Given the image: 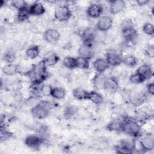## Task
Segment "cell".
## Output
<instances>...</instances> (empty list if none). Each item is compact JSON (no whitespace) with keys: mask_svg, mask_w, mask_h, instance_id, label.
I'll use <instances>...</instances> for the list:
<instances>
[{"mask_svg":"<svg viewBox=\"0 0 154 154\" xmlns=\"http://www.w3.org/2000/svg\"><path fill=\"white\" fill-rule=\"evenodd\" d=\"M122 132L133 138H139L141 135V124L134 117L125 116L122 118Z\"/></svg>","mask_w":154,"mask_h":154,"instance_id":"1","label":"cell"},{"mask_svg":"<svg viewBox=\"0 0 154 154\" xmlns=\"http://www.w3.org/2000/svg\"><path fill=\"white\" fill-rule=\"evenodd\" d=\"M47 67L43 61L42 60L39 63L34 64L26 73V75L31 79V82L37 81L43 82L48 75Z\"/></svg>","mask_w":154,"mask_h":154,"instance_id":"2","label":"cell"},{"mask_svg":"<svg viewBox=\"0 0 154 154\" xmlns=\"http://www.w3.org/2000/svg\"><path fill=\"white\" fill-rule=\"evenodd\" d=\"M52 106V103L47 100H42L38 105L31 108L30 112L34 118L38 120L44 119L49 115Z\"/></svg>","mask_w":154,"mask_h":154,"instance_id":"3","label":"cell"},{"mask_svg":"<svg viewBox=\"0 0 154 154\" xmlns=\"http://www.w3.org/2000/svg\"><path fill=\"white\" fill-rule=\"evenodd\" d=\"M121 32L122 36L126 42L133 41L137 35V32L131 20H125L122 25Z\"/></svg>","mask_w":154,"mask_h":154,"instance_id":"4","label":"cell"},{"mask_svg":"<svg viewBox=\"0 0 154 154\" xmlns=\"http://www.w3.org/2000/svg\"><path fill=\"white\" fill-rule=\"evenodd\" d=\"M148 95L146 91L139 90H132L128 96L129 102L135 107L140 106L146 102Z\"/></svg>","mask_w":154,"mask_h":154,"instance_id":"5","label":"cell"},{"mask_svg":"<svg viewBox=\"0 0 154 154\" xmlns=\"http://www.w3.org/2000/svg\"><path fill=\"white\" fill-rule=\"evenodd\" d=\"M54 17L59 22H66L69 20L72 16V11L69 5H59L55 8Z\"/></svg>","mask_w":154,"mask_h":154,"instance_id":"6","label":"cell"},{"mask_svg":"<svg viewBox=\"0 0 154 154\" xmlns=\"http://www.w3.org/2000/svg\"><path fill=\"white\" fill-rule=\"evenodd\" d=\"M135 143L134 140H123L116 146V152L117 153L126 154L134 153L135 152Z\"/></svg>","mask_w":154,"mask_h":154,"instance_id":"7","label":"cell"},{"mask_svg":"<svg viewBox=\"0 0 154 154\" xmlns=\"http://www.w3.org/2000/svg\"><path fill=\"white\" fill-rule=\"evenodd\" d=\"M123 55L118 51L110 49L107 51L105 55V60H106L109 67H116L122 63Z\"/></svg>","mask_w":154,"mask_h":154,"instance_id":"8","label":"cell"},{"mask_svg":"<svg viewBox=\"0 0 154 154\" xmlns=\"http://www.w3.org/2000/svg\"><path fill=\"white\" fill-rule=\"evenodd\" d=\"M140 146L144 152H150L154 149V137L153 135L146 134L140 137Z\"/></svg>","mask_w":154,"mask_h":154,"instance_id":"9","label":"cell"},{"mask_svg":"<svg viewBox=\"0 0 154 154\" xmlns=\"http://www.w3.org/2000/svg\"><path fill=\"white\" fill-rule=\"evenodd\" d=\"M96 32V29H94L91 27H87L84 29L81 34L82 43L93 45L95 43Z\"/></svg>","mask_w":154,"mask_h":154,"instance_id":"10","label":"cell"},{"mask_svg":"<svg viewBox=\"0 0 154 154\" xmlns=\"http://www.w3.org/2000/svg\"><path fill=\"white\" fill-rule=\"evenodd\" d=\"M25 144L29 148L38 149L43 144L42 138L37 134H31L28 135L24 140Z\"/></svg>","mask_w":154,"mask_h":154,"instance_id":"11","label":"cell"},{"mask_svg":"<svg viewBox=\"0 0 154 154\" xmlns=\"http://www.w3.org/2000/svg\"><path fill=\"white\" fill-rule=\"evenodd\" d=\"M112 19L109 16L105 15L99 18L96 26L97 31L105 32L112 27Z\"/></svg>","mask_w":154,"mask_h":154,"instance_id":"12","label":"cell"},{"mask_svg":"<svg viewBox=\"0 0 154 154\" xmlns=\"http://www.w3.org/2000/svg\"><path fill=\"white\" fill-rule=\"evenodd\" d=\"M103 10L104 8L102 4L99 3H93L87 7L86 14L90 18L97 19L102 16Z\"/></svg>","mask_w":154,"mask_h":154,"instance_id":"13","label":"cell"},{"mask_svg":"<svg viewBox=\"0 0 154 154\" xmlns=\"http://www.w3.org/2000/svg\"><path fill=\"white\" fill-rule=\"evenodd\" d=\"M119 88V82L117 78L115 76H106L104 89L105 91L109 93H114L116 92Z\"/></svg>","mask_w":154,"mask_h":154,"instance_id":"14","label":"cell"},{"mask_svg":"<svg viewBox=\"0 0 154 154\" xmlns=\"http://www.w3.org/2000/svg\"><path fill=\"white\" fill-rule=\"evenodd\" d=\"M126 8V2L123 0H112L109 2V10L113 15L123 11Z\"/></svg>","mask_w":154,"mask_h":154,"instance_id":"15","label":"cell"},{"mask_svg":"<svg viewBox=\"0 0 154 154\" xmlns=\"http://www.w3.org/2000/svg\"><path fill=\"white\" fill-rule=\"evenodd\" d=\"M60 38V32L54 28H48L43 32V38L48 43H55Z\"/></svg>","mask_w":154,"mask_h":154,"instance_id":"16","label":"cell"},{"mask_svg":"<svg viewBox=\"0 0 154 154\" xmlns=\"http://www.w3.org/2000/svg\"><path fill=\"white\" fill-rule=\"evenodd\" d=\"M28 10L31 16H40L45 13V8L43 4L40 2L35 1L30 5L28 7Z\"/></svg>","mask_w":154,"mask_h":154,"instance_id":"17","label":"cell"},{"mask_svg":"<svg viewBox=\"0 0 154 154\" xmlns=\"http://www.w3.org/2000/svg\"><path fill=\"white\" fill-rule=\"evenodd\" d=\"M78 52L79 56L91 59L94 55L93 45L82 43L78 48Z\"/></svg>","mask_w":154,"mask_h":154,"instance_id":"18","label":"cell"},{"mask_svg":"<svg viewBox=\"0 0 154 154\" xmlns=\"http://www.w3.org/2000/svg\"><path fill=\"white\" fill-rule=\"evenodd\" d=\"M93 67L97 73H103L109 67V66L105 58H97L93 62Z\"/></svg>","mask_w":154,"mask_h":154,"instance_id":"19","label":"cell"},{"mask_svg":"<svg viewBox=\"0 0 154 154\" xmlns=\"http://www.w3.org/2000/svg\"><path fill=\"white\" fill-rule=\"evenodd\" d=\"M136 72L140 74L141 76H143L146 80H148L150 79L153 75V70L150 65L148 64H143L141 65L136 70Z\"/></svg>","mask_w":154,"mask_h":154,"instance_id":"20","label":"cell"},{"mask_svg":"<svg viewBox=\"0 0 154 154\" xmlns=\"http://www.w3.org/2000/svg\"><path fill=\"white\" fill-rule=\"evenodd\" d=\"M4 75L7 76H12L19 72V66L13 63H7L2 69Z\"/></svg>","mask_w":154,"mask_h":154,"instance_id":"21","label":"cell"},{"mask_svg":"<svg viewBox=\"0 0 154 154\" xmlns=\"http://www.w3.org/2000/svg\"><path fill=\"white\" fill-rule=\"evenodd\" d=\"M106 76L103 73H97L92 79L93 87L97 90H103Z\"/></svg>","mask_w":154,"mask_h":154,"instance_id":"22","label":"cell"},{"mask_svg":"<svg viewBox=\"0 0 154 154\" xmlns=\"http://www.w3.org/2000/svg\"><path fill=\"white\" fill-rule=\"evenodd\" d=\"M122 119L117 118L110 121L106 125V128L111 132H122Z\"/></svg>","mask_w":154,"mask_h":154,"instance_id":"23","label":"cell"},{"mask_svg":"<svg viewBox=\"0 0 154 154\" xmlns=\"http://www.w3.org/2000/svg\"><path fill=\"white\" fill-rule=\"evenodd\" d=\"M90 100L92 103L96 105L102 104L104 101V98L103 96L96 91H91L88 92V99Z\"/></svg>","mask_w":154,"mask_h":154,"instance_id":"24","label":"cell"},{"mask_svg":"<svg viewBox=\"0 0 154 154\" xmlns=\"http://www.w3.org/2000/svg\"><path fill=\"white\" fill-rule=\"evenodd\" d=\"M72 94L74 98L79 100H87L88 91L81 87H76L72 91Z\"/></svg>","mask_w":154,"mask_h":154,"instance_id":"25","label":"cell"},{"mask_svg":"<svg viewBox=\"0 0 154 154\" xmlns=\"http://www.w3.org/2000/svg\"><path fill=\"white\" fill-rule=\"evenodd\" d=\"M43 61L47 67H52L58 63L60 57L55 53H50L43 59Z\"/></svg>","mask_w":154,"mask_h":154,"instance_id":"26","label":"cell"},{"mask_svg":"<svg viewBox=\"0 0 154 154\" xmlns=\"http://www.w3.org/2000/svg\"><path fill=\"white\" fill-rule=\"evenodd\" d=\"M152 116L153 114H150L144 110H139L136 112L134 118L138 122L141 124L148 121Z\"/></svg>","mask_w":154,"mask_h":154,"instance_id":"27","label":"cell"},{"mask_svg":"<svg viewBox=\"0 0 154 154\" xmlns=\"http://www.w3.org/2000/svg\"><path fill=\"white\" fill-rule=\"evenodd\" d=\"M78 111V108L73 105H67L63 110V116L66 119H70Z\"/></svg>","mask_w":154,"mask_h":154,"instance_id":"28","label":"cell"},{"mask_svg":"<svg viewBox=\"0 0 154 154\" xmlns=\"http://www.w3.org/2000/svg\"><path fill=\"white\" fill-rule=\"evenodd\" d=\"M66 95V90L61 87H53L51 96L55 99L61 100L64 99Z\"/></svg>","mask_w":154,"mask_h":154,"instance_id":"29","label":"cell"},{"mask_svg":"<svg viewBox=\"0 0 154 154\" xmlns=\"http://www.w3.org/2000/svg\"><path fill=\"white\" fill-rule=\"evenodd\" d=\"M76 67L82 69L86 70L90 67V59L78 56L76 58Z\"/></svg>","mask_w":154,"mask_h":154,"instance_id":"30","label":"cell"},{"mask_svg":"<svg viewBox=\"0 0 154 154\" xmlns=\"http://www.w3.org/2000/svg\"><path fill=\"white\" fill-rule=\"evenodd\" d=\"M43 82L33 81L31 82V84L29 85V91L31 94L38 96L39 97H41V88Z\"/></svg>","mask_w":154,"mask_h":154,"instance_id":"31","label":"cell"},{"mask_svg":"<svg viewBox=\"0 0 154 154\" xmlns=\"http://www.w3.org/2000/svg\"><path fill=\"white\" fill-rule=\"evenodd\" d=\"M122 63L129 67H134L138 64V59L132 55H127L123 57Z\"/></svg>","mask_w":154,"mask_h":154,"instance_id":"32","label":"cell"},{"mask_svg":"<svg viewBox=\"0 0 154 154\" xmlns=\"http://www.w3.org/2000/svg\"><path fill=\"white\" fill-rule=\"evenodd\" d=\"M26 56L31 60L35 59L40 54V49L38 46L34 45L29 47L25 52Z\"/></svg>","mask_w":154,"mask_h":154,"instance_id":"33","label":"cell"},{"mask_svg":"<svg viewBox=\"0 0 154 154\" xmlns=\"http://www.w3.org/2000/svg\"><path fill=\"white\" fill-rule=\"evenodd\" d=\"M63 66L69 70H73L76 67V58L66 56L63 60Z\"/></svg>","mask_w":154,"mask_h":154,"instance_id":"34","label":"cell"},{"mask_svg":"<svg viewBox=\"0 0 154 154\" xmlns=\"http://www.w3.org/2000/svg\"><path fill=\"white\" fill-rule=\"evenodd\" d=\"M31 15L29 14L28 7L26 8L17 11L16 19L18 22H23L26 20Z\"/></svg>","mask_w":154,"mask_h":154,"instance_id":"35","label":"cell"},{"mask_svg":"<svg viewBox=\"0 0 154 154\" xmlns=\"http://www.w3.org/2000/svg\"><path fill=\"white\" fill-rule=\"evenodd\" d=\"M42 100H40V97L31 94L25 100V103L26 105L30 107V109L38 105L40 102Z\"/></svg>","mask_w":154,"mask_h":154,"instance_id":"36","label":"cell"},{"mask_svg":"<svg viewBox=\"0 0 154 154\" xmlns=\"http://www.w3.org/2000/svg\"><path fill=\"white\" fill-rule=\"evenodd\" d=\"M129 80L134 84H140L146 81L143 76L136 72L129 76Z\"/></svg>","mask_w":154,"mask_h":154,"instance_id":"37","label":"cell"},{"mask_svg":"<svg viewBox=\"0 0 154 154\" xmlns=\"http://www.w3.org/2000/svg\"><path fill=\"white\" fill-rule=\"evenodd\" d=\"M13 136V134L9 131L5 126H1L0 129V140L2 143L4 141H7Z\"/></svg>","mask_w":154,"mask_h":154,"instance_id":"38","label":"cell"},{"mask_svg":"<svg viewBox=\"0 0 154 154\" xmlns=\"http://www.w3.org/2000/svg\"><path fill=\"white\" fill-rule=\"evenodd\" d=\"M11 6L17 9V11L26 8L28 7V4L26 3V2L25 1H23V0H13L12 1H11L10 2Z\"/></svg>","mask_w":154,"mask_h":154,"instance_id":"39","label":"cell"},{"mask_svg":"<svg viewBox=\"0 0 154 154\" xmlns=\"http://www.w3.org/2000/svg\"><path fill=\"white\" fill-rule=\"evenodd\" d=\"M143 32L149 36H153L154 35V26L150 22H146L142 27Z\"/></svg>","mask_w":154,"mask_h":154,"instance_id":"40","label":"cell"},{"mask_svg":"<svg viewBox=\"0 0 154 154\" xmlns=\"http://www.w3.org/2000/svg\"><path fill=\"white\" fill-rule=\"evenodd\" d=\"M15 57V53L13 51L9 50L4 54L3 60L4 61L7 62V63H11L14 60Z\"/></svg>","mask_w":154,"mask_h":154,"instance_id":"41","label":"cell"},{"mask_svg":"<svg viewBox=\"0 0 154 154\" xmlns=\"http://www.w3.org/2000/svg\"><path fill=\"white\" fill-rule=\"evenodd\" d=\"M52 88L53 87L49 84H43L41 88V95L45 97L51 96Z\"/></svg>","mask_w":154,"mask_h":154,"instance_id":"42","label":"cell"},{"mask_svg":"<svg viewBox=\"0 0 154 154\" xmlns=\"http://www.w3.org/2000/svg\"><path fill=\"white\" fill-rule=\"evenodd\" d=\"M145 55L149 57L153 58L154 57V46L153 45H148L144 49Z\"/></svg>","mask_w":154,"mask_h":154,"instance_id":"43","label":"cell"},{"mask_svg":"<svg viewBox=\"0 0 154 154\" xmlns=\"http://www.w3.org/2000/svg\"><path fill=\"white\" fill-rule=\"evenodd\" d=\"M146 91L149 95L153 96L154 94V83L153 82H149L146 85Z\"/></svg>","mask_w":154,"mask_h":154,"instance_id":"44","label":"cell"},{"mask_svg":"<svg viewBox=\"0 0 154 154\" xmlns=\"http://www.w3.org/2000/svg\"><path fill=\"white\" fill-rule=\"evenodd\" d=\"M149 0H138L136 1V3L139 6H144L149 3Z\"/></svg>","mask_w":154,"mask_h":154,"instance_id":"45","label":"cell"}]
</instances>
